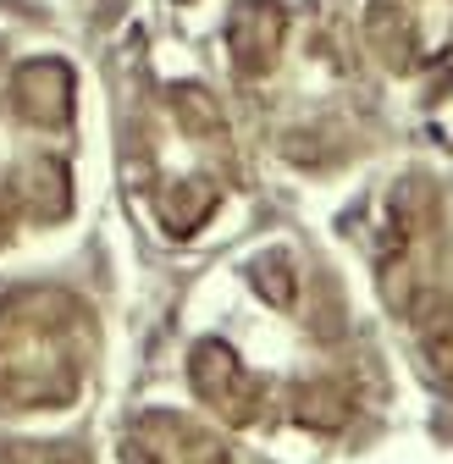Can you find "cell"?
Here are the masks:
<instances>
[{"instance_id":"1","label":"cell","mask_w":453,"mask_h":464,"mask_svg":"<svg viewBox=\"0 0 453 464\" xmlns=\"http://www.w3.org/2000/svg\"><path fill=\"white\" fill-rule=\"evenodd\" d=\"M78 72L62 55H0V249L72 210Z\"/></svg>"},{"instance_id":"2","label":"cell","mask_w":453,"mask_h":464,"mask_svg":"<svg viewBox=\"0 0 453 464\" xmlns=\"http://www.w3.org/2000/svg\"><path fill=\"white\" fill-rule=\"evenodd\" d=\"M128 178L144 194L155 227L166 238H194L221 210L226 188L238 183V150L233 128L199 83H172L139 116Z\"/></svg>"},{"instance_id":"3","label":"cell","mask_w":453,"mask_h":464,"mask_svg":"<svg viewBox=\"0 0 453 464\" xmlns=\"http://www.w3.org/2000/svg\"><path fill=\"white\" fill-rule=\"evenodd\" d=\"M100 354L94 310L55 282H28L0 299V415L72 410Z\"/></svg>"},{"instance_id":"4","label":"cell","mask_w":453,"mask_h":464,"mask_svg":"<svg viewBox=\"0 0 453 464\" xmlns=\"http://www.w3.org/2000/svg\"><path fill=\"white\" fill-rule=\"evenodd\" d=\"M437 255H442V205L426 178H404L387 194L376 232V276L392 315L420 321L437 299Z\"/></svg>"},{"instance_id":"5","label":"cell","mask_w":453,"mask_h":464,"mask_svg":"<svg viewBox=\"0 0 453 464\" xmlns=\"http://www.w3.org/2000/svg\"><path fill=\"white\" fill-rule=\"evenodd\" d=\"M188 382H194V392L210 403L226 426H260V420H265L271 387H265L260 371H249V365L238 360L233 343L199 337V343L188 348Z\"/></svg>"},{"instance_id":"6","label":"cell","mask_w":453,"mask_h":464,"mask_svg":"<svg viewBox=\"0 0 453 464\" xmlns=\"http://www.w3.org/2000/svg\"><path fill=\"white\" fill-rule=\"evenodd\" d=\"M122 464H233L226 442L188 415L144 410L122 431Z\"/></svg>"},{"instance_id":"7","label":"cell","mask_w":453,"mask_h":464,"mask_svg":"<svg viewBox=\"0 0 453 464\" xmlns=\"http://www.w3.org/2000/svg\"><path fill=\"white\" fill-rule=\"evenodd\" d=\"M288 28H294V12L282 0H238L233 6V17H226V62H233L238 89L265 83L282 44H288Z\"/></svg>"},{"instance_id":"8","label":"cell","mask_w":453,"mask_h":464,"mask_svg":"<svg viewBox=\"0 0 453 464\" xmlns=\"http://www.w3.org/2000/svg\"><path fill=\"white\" fill-rule=\"evenodd\" d=\"M0 464H89V453L72 442H6Z\"/></svg>"}]
</instances>
